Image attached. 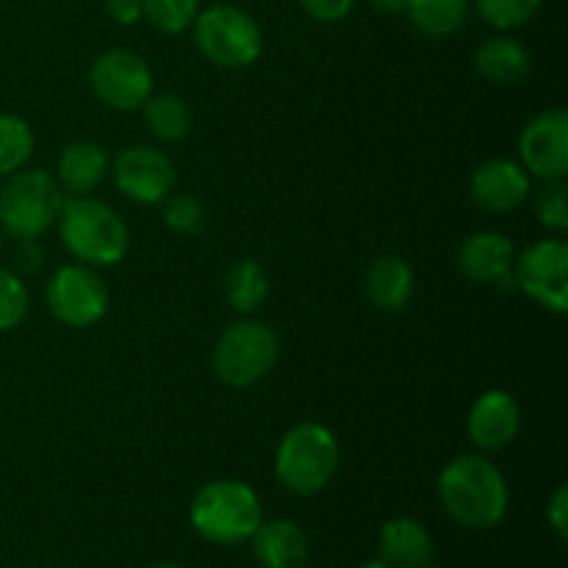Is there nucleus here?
I'll return each instance as SVG.
<instances>
[{"label": "nucleus", "instance_id": "nucleus-1", "mask_svg": "<svg viewBox=\"0 0 568 568\" xmlns=\"http://www.w3.org/2000/svg\"><path fill=\"white\" fill-rule=\"evenodd\" d=\"M444 510L469 530H491L508 514V483L503 471L483 455H460L438 477Z\"/></svg>", "mask_w": 568, "mask_h": 568}, {"label": "nucleus", "instance_id": "nucleus-2", "mask_svg": "<svg viewBox=\"0 0 568 568\" xmlns=\"http://www.w3.org/2000/svg\"><path fill=\"white\" fill-rule=\"evenodd\" d=\"M189 519L205 541L233 547L253 538L264 514L258 494L247 483L214 480L194 494Z\"/></svg>", "mask_w": 568, "mask_h": 568}, {"label": "nucleus", "instance_id": "nucleus-3", "mask_svg": "<svg viewBox=\"0 0 568 568\" xmlns=\"http://www.w3.org/2000/svg\"><path fill=\"white\" fill-rule=\"evenodd\" d=\"M64 247L89 266H114L128 253V227L111 205L94 197L64 200L59 211Z\"/></svg>", "mask_w": 568, "mask_h": 568}, {"label": "nucleus", "instance_id": "nucleus-4", "mask_svg": "<svg viewBox=\"0 0 568 568\" xmlns=\"http://www.w3.org/2000/svg\"><path fill=\"white\" fill-rule=\"evenodd\" d=\"M338 466V442L325 425L305 422L292 427L277 444L275 475L288 491L300 497L322 491L336 475Z\"/></svg>", "mask_w": 568, "mask_h": 568}, {"label": "nucleus", "instance_id": "nucleus-5", "mask_svg": "<svg viewBox=\"0 0 568 568\" xmlns=\"http://www.w3.org/2000/svg\"><path fill=\"white\" fill-rule=\"evenodd\" d=\"M281 358V342L264 322H233L220 333L211 355L214 375L225 386L247 388L264 381Z\"/></svg>", "mask_w": 568, "mask_h": 568}, {"label": "nucleus", "instance_id": "nucleus-6", "mask_svg": "<svg viewBox=\"0 0 568 568\" xmlns=\"http://www.w3.org/2000/svg\"><path fill=\"white\" fill-rule=\"evenodd\" d=\"M194 44L211 64L222 70H244L255 64L264 50V37L253 17L231 3H216L197 11L192 22Z\"/></svg>", "mask_w": 568, "mask_h": 568}, {"label": "nucleus", "instance_id": "nucleus-7", "mask_svg": "<svg viewBox=\"0 0 568 568\" xmlns=\"http://www.w3.org/2000/svg\"><path fill=\"white\" fill-rule=\"evenodd\" d=\"M61 186L42 170L11 172L0 189V231L14 239H37L59 220Z\"/></svg>", "mask_w": 568, "mask_h": 568}, {"label": "nucleus", "instance_id": "nucleus-8", "mask_svg": "<svg viewBox=\"0 0 568 568\" xmlns=\"http://www.w3.org/2000/svg\"><path fill=\"white\" fill-rule=\"evenodd\" d=\"M514 283L552 314L568 311V244L544 239L514 258Z\"/></svg>", "mask_w": 568, "mask_h": 568}, {"label": "nucleus", "instance_id": "nucleus-9", "mask_svg": "<svg viewBox=\"0 0 568 568\" xmlns=\"http://www.w3.org/2000/svg\"><path fill=\"white\" fill-rule=\"evenodd\" d=\"M89 83L100 103L114 111H136L153 94V72L133 50L111 48L92 61Z\"/></svg>", "mask_w": 568, "mask_h": 568}, {"label": "nucleus", "instance_id": "nucleus-10", "mask_svg": "<svg viewBox=\"0 0 568 568\" xmlns=\"http://www.w3.org/2000/svg\"><path fill=\"white\" fill-rule=\"evenodd\" d=\"M44 300L50 314L67 327H92L109 311V288L98 272L81 264L61 266L59 272H53Z\"/></svg>", "mask_w": 568, "mask_h": 568}, {"label": "nucleus", "instance_id": "nucleus-11", "mask_svg": "<svg viewBox=\"0 0 568 568\" xmlns=\"http://www.w3.org/2000/svg\"><path fill=\"white\" fill-rule=\"evenodd\" d=\"M114 183L128 200L142 205L164 203L175 186V164L170 155L148 144H133L114 159Z\"/></svg>", "mask_w": 568, "mask_h": 568}, {"label": "nucleus", "instance_id": "nucleus-12", "mask_svg": "<svg viewBox=\"0 0 568 568\" xmlns=\"http://www.w3.org/2000/svg\"><path fill=\"white\" fill-rule=\"evenodd\" d=\"M519 155L525 170L541 181H566L568 175V114L566 109H547L532 116L519 136Z\"/></svg>", "mask_w": 568, "mask_h": 568}, {"label": "nucleus", "instance_id": "nucleus-13", "mask_svg": "<svg viewBox=\"0 0 568 568\" xmlns=\"http://www.w3.org/2000/svg\"><path fill=\"white\" fill-rule=\"evenodd\" d=\"M471 203L488 214H510L530 197V175L510 159H491L475 170L469 181Z\"/></svg>", "mask_w": 568, "mask_h": 568}, {"label": "nucleus", "instance_id": "nucleus-14", "mask_svg": "<svg viewBox=\"0 0 568 568\" xmlns=\"http://www.w3.org/2000/svg\"><path fill=\"white\" fill-rule=\"evenodd\" d=\"M521 427L519 403L508 392H486L469 410V438L477 449L497 453L516 438Z\"/></svg>", "mask_w": 568, "mask_h": 568}, {"label": "nucleus", "instance_id": "nucleus-15", "mask_svg": "<svg viewBox=\"0 0 568 568\" xmlns=\"http://www.w3.org/2000/svg\"><path fill=\"white\" fill-rule=\"evenodd\" d=\"M516 250L508 236L497 231H480L464 239L458 250V270L475 283H499L514 277Z\"/></svg>", "mask_w": 568, "mask_h": 568}, {"label": "nucleus", "instance_id": "nucleus-16", "mask_svg": "<svg viewBox=\"0 0 568 568\" xmlns=\"http://www.w3.org/2000/svg\"><path fill=\"white\" fill-rule=\"evenodd\" d=\"M250 541L264 568H303L308 564V538L288 519L261 521Z\"/></svg>", "mask_w": 568, "mask_h": 568}, {"label": "nucleus", "instance_id": "nucleus-17", "mask_svg": "<svg viewBox=\"0 0 568 568\" xmlns=\"http://www.w3.org/2000/svg\"><path fill=\"white\" fill-rule=\"evenodd\" d=\"M381 560L394 568H427L433 564V538L425 525L408 516L381 527Z\"/></svg>", "mask_w": 568, "mask_h": 568}, {"label": "nucleus", "instance_id": "nucleus-18", "mask_svg": "<svg viewBox=\"0 0 568 568\" xmlns=\"http://www.w3.org/2000/svg\"><path fill=\"white\" fill-rule=\"evenodd\" d=\"M366 297L386 314H397L414 297V270L399 255H381L372 261L364 277Z\"/></svg>", "mask_w": 568, "mask_h": 568}, {"label": "nucleus", "instance_id": "nucleus-19", "mask_svg": "<svg viewBox=\"0 0 568 568\" xmlns=\"http://www.w3.org/2000/svg\"><path fill=\"white\" fill-rule=\"evenodd\" d=\"M475 67L486 81L497 87H516L530 75V50L510 37H491L477 48Z\"/></svg>", "mask_w": 568, "mask_h": 568}, {"label": "nucleus", "instance_id": "nucleus-20", "mask_svg": "<svg viewBox=\"0 0 568 568\" xmlns=\"http://www.w3.org/2000/svg\"><path fill=\"white\" fill-rule=\"evenodd\" d=\"M109 172V155L98 142L67 144L59 159V186L75 197L94 192Z\"/></svg>", "mask_w": 568, "mask_h": 568}, {"label": "nucleus", "instance_id": "nucleus-21", "mask_svg": "<svg viewBox=\"0 0 568 568\" xmlns=\"http://www.w3.org/2000/svg\"><path fill=\"white\" fill-rule=\"evenodd\" d=\"M222 292H225V300L233 311L253 314L270 297V277L258 261L242 258L227 266L225 277H222Z\"/></svg>", "mask_w": 568, "mask_h": 568}, {"label": "nucleus", "instance_id": "nucleus-22", "mask_svg": "<svg viewBox=\"0 0 568 568\" xmlns=\"http://www.w3.org/2000/svg\"><path fill=\"white\" fill-rule=\"evenodd\" d=\"M405 14L425 37L447 39L464 28L469 17V0H408Z\"/></svg>", "mask_w": 568, "mask_h": 568}, {"label": "nucleus", "instance_id": "nucleus-23", "mask_svg": "<svg viewBox=\"0 0 568 568\" xmlns=\"http://www.w3.org/2000/svg\"><path fill=\"white\" fill-rule=\"evenodd\" d=\"M142 109L150 133L161 142H181L192 131V109L178 94H150Z\"/></svg>", "mask_w": 568, "mask_h": 568}, {"label": "nucleus", "instance_id": "nucleus-24", "mask_svg": "<svg viewBox=\"0 0 568 568\" xmlns=\"http://www.w3.org/2000/svg\"><path fill=\"white\" fill-rule=\"evenodd\" d=\"M33 153V131L22 116L0 114V175H11L26 166Z\"/></svg>", "mask_w": 568, "mask_h": 568}, {"label": "nucleus", "instance_id": "nucleus-25", "mask_svg": "<svg viewBox=\"0 0 568 568\" xmlns=\"http://www.w3.org/2000/svg\"><path fill=\"white\" fill-rule=\"evenodd\" d=\"M200 0H142V17L161 33H183L197 17Z\"/></svg>", "mask_w": 568, "mask_h": 568}, {"label": "nucleus", "instance_id": "nucleus-26", "mask_svg": "<svg viewBox=\"0 0 568 568\" xmlns=\"http://www.w3.org/2000/svg\"><path fill=\"white\" fill-rule=\"evenodd\" d=\"M477 14L499 31H514L527 26L541 11L544 0H475Z\"/></svg>", "mask_w": 568, "mask_h": 568}, {"label": "nucleus", "instance_id": "nucleus-27", "mask_svg": "<svg viewBox=\"0 0 568 568\" xmlns=\"http://www.w3.org/2000/svg\"><path fill=\"white\" fill-rule=\"evenodd\" d=\"M28 305H31V297H28L26 283L11 270L0 266V333L14 331L26 320Z\"/></svg>", "mask_w": 568, "mask_h": 568}, {"label": "nucleus", "instance_id": "nucleus-28", "mask_svg": "<svg viewBox=\"0 0 568 568\" xmlns=\"http://www.w3.org/2000/svg\"><path fill=\"white\" fill-rule=\"evenodd\" d=\"M164 225L178 233H200L205 225V209L192 194H175L164 200Z\"/></svg>", "mask_w": 568, "mask_h": 568}, {"label": "nucleus", "instance_id": "nucleus-29", "mask_svg": "<svg viewBox=\"0 0 568 568\" xmlns=\"http://www.w3.org/2000/svg\"><path fill=\"white\" fill-rule=\"evenodd\" d=\"M568 189L564 181H549L541 189L536 200V211L541 225L552 227V231H566L568 227Z\"/></svg>", "mask_w": 568, "mask_h": 568}, {"label": "nucleus", "instance_id": "nucleus-30", "mask_svg": "<svg viewBox=\"0 0 568 568\" xmlns=\"http://www.w3.org/2000/svg\"><path fill=\"white\" fill-rule=\"evenodd\" d=\"M316 22H338L353 11L355 0H300Z\"/></svg>", "mask_w": 568, "mask_h": 568}, {"label": "nucleus", "instance_id": "nucleus-31", "mask_svg": "<svg viewBox=\"0 0 568 568\" xmlns=\"http://www.w3.org/2000/svg\"><path fill=\"white\" fill-rule=\"evenodd\" d=\"M547 519L552 525V530L558 532V538L568 536V488L560 486L558 491L552 494L547 505Z\"/></svg>", "mask_w": 568, "mask_h": 568}, {"label": "nucleus", "instance_id": "nucleus-32", "mask_svg": "<svg viewBox=\"0 0 568 568\" xmlns=\"http://www.w3.org/2000/svg\"><path fill=\"white\" fill-rule=\"evenodd\" d=\"M105 14L116 26H136L142 20V0H105Z\"/></svg>", "mask_w": 568, "mask_h": 568}, {"label": "nucleus", "instance_id": "nucleus-33", "mask_svg": "<svg viewBox=\"0 0 568 568\" xmlns=\"http://www.w3.org/2000/svg\"><path fill=\"white\" fill-rule=\"evenodd\" d=\"M17 261H20L22 270L37 272L39 266H42V250L33 244V239H22L20 250H17Z\"/></svg>", "mask_w": 568, "mask_h": 568}, {"label": "nucleus", "instance_id": "nucleus-34", "mask_svg": "<svg viewBox=\"0 0 568 568\" xmlns=\"http://www.w3.org/2000/svg\"><path fill=\"white\" fill-rule=\"evenodd\" d=\"M366 3L372 6L375 11H381V14H405V6H408V0H366Z\"/></svg>", "mask_w": 568, "mask_h": 568}, {"label": "nucleus", "instance_id": "nucleus-35", "mask_svg": "<svg viewBox=\"0 0 568 568\" xmlns=\"http://www.w3.org/2000/svg\"><path fill=\"white\" fill-rule=\"evenodd\" d=\"M361 568H394V566H388L386 560H369V564H364Z\"/></svg>", "mask_w": 568, "mask_h": 568}, {"label": "nucleus", "instance_id": "nucleus-36", "mask_svg": "<svg viewBox=\"0 0 568 568\" xmlns=\"http://www.w3.org/2000/svg\"><path fill=\"white\" fill-rule=\"evenodd\" d=\"M148 568H183V566H178V564H155V566H148Z\"/></svg>", "mask_w": 568, "mask_h": 568}, {"label": "nucleus", "instance_id": "nucleus-37", "mask_svg": "<svg viewBox=\"0 0 568 568\" xmlns=\"http://www.w3.org/2000/svg\"><path fill=\"white\" fill-rule=\"evenodd\" d=\"M0 250H3V231H0Z\"/></svg>", "mask_w": 568, "mask_h": 568}]
</instances>
